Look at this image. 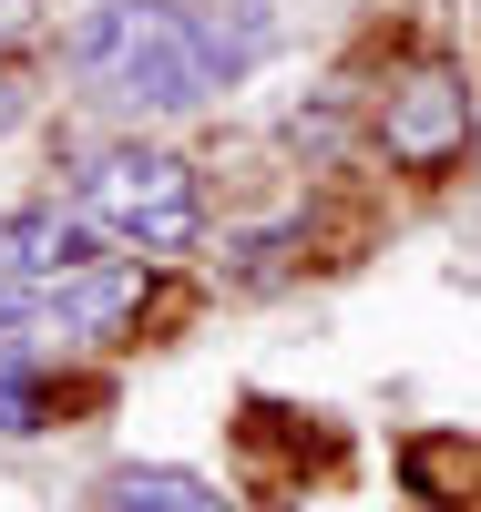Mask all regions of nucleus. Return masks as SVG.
Returning a JSON list of instances; mask_svg holds the SVG:
<instances>
[{"mask_svg": "<svg viewBox=\"0 0 481 512\" xmlns=\"http://www.w3.org/2000/svg\"><path fill=\"white\" fill-rule=\"evenodd\" d=\"M256 52H267L256 0H246V21H205L185 0H93L72 21V72L113 113H205Z\"/></svg>", "mask_w": 481, "mask_h": 512, "instance_id": "1", "label": "nucleus"}, {"mask_svg": "<svg viewBox=\"0 0 481 512\" xmlns=\"http://www.w3.org/2000/svg\"><path fill=\"white\" fill-rule=\"evenodd\" d=\"M72 205H82L113 246H134V256H185V246L205 236L195 175H185L174 154H154V144H93V154H82V175H72Z\"/></svg>", "mask_w": 481, "mask_h": 512, "instance_id": "2", "label": "nucleus"}, {"mask_svg": "<svg viewBox=\"0 0 481 512\" xmlns=\"http://www.w3.org/2000/svg\"><path fill=\"white\" fill-rule=\"evenodd\" d=\"M379 144H389V164H410V175H441L471 144V82L461 72H410L400 93H389V113H379Z\"/></svg>", "mask_w": 481, "mask_h": 512, "instance_id": "3", "label": "nucleus"}, {"mask_svg": "<svg viewBox=\"0 0 481 512\" xmlns=\"http://www.w3.org/2000/svg\"><path fill=\"white\" fill-rule=\"evenodd\" d=\"M93 216H82V205H72V216H62V205H21V216L11 226H0V256H11V277H41V287H52V277H82V267H93Z\"/></svg>", "mask_w": 481, "mask_h": 512, "instance_id": "4", "label": "nucleus"}, {"mask_svg": "<svg viewBox=\"0 0 481 512\" xmlns=\"http://www.w3.org/2000/svg\"><path fill=\"white\" fill-rule=\"evenodd\" d=\"M103 512H236V502L205 492L195 472H164V461H154V472H113L103 482Z\"/></svg>", "mask_w": 481, "mask_h": 512, "instance_id": "5", "label": "nucleus"}, {"mask_svg": "<svg viewBox=\"0 0 481 512\" xmlns=\"http://www.w3.org/2000/svg\"><path fill=\"white\" fill-rule=\"evenodd\" d=\"M0 431H41V369L21 338H0Z\"/></svg>", "mask_w": 481, "mask_h": 512, "instance_id": "6", "label": "nucleus"}, {"mask_svg": "<svg viewBox=\"0 0 481 512\" xmlns=\"http://www.w3.org/2000/svg\"><path fill=\"white\" fill-rule=\"evenodd\" d=\"M11 328H41V277H11L0 267V338Z\"/></svg>", "mask_w": 481, "mask_h": 512, "instance_id": "7", "label": "nucleus"}, {"mask_svg": "<svg viewBox=\"0 0 481 512\" xmlns=\"http://www.w3.org/2000/svg\"><path fill=\"white\" fill-rule=\"evenodd\" d=\"M31 31V0H0V41H21Z\"/></svg>", "mask_w": 481, "mask_h": 512, "instance_id": "8", "label": "nucleus"}, {"mask_svg": "<svg viewBox=\"0 0 481 512\" xmlns=\"http://www.w3.org/2000/svg\"><path fill=\"white\" fill-rule=\"evenodd\" d=\"M11 113H21V93H11V82H0V123H11Z\"/></svg>", "mask_w": 481, "mask_h": 512, "instance_id": "9", "label": "nucleus"}]
</instances>
